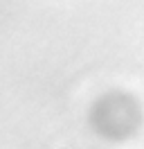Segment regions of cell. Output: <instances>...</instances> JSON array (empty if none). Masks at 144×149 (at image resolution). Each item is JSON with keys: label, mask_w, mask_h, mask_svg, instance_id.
<instances>
[]
</instances>
